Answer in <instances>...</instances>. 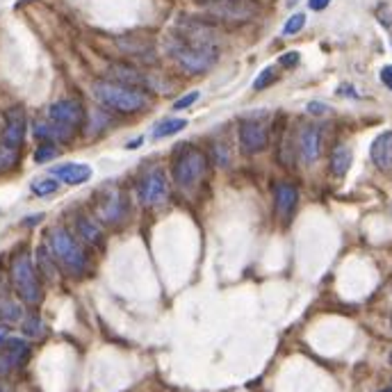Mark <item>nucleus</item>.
<instances>
[{"label": "nucleus", "mask_w": 392, "mask_h": 392, "mask_svg": "<svg viewBox=\"0 0 392 392\" xmlns=\"http://www.w3.org/2000/svg\"><path fill=\"white\" fill-rule=\"evenodd\" d=\"M169 53L187 73H203L217 62L215 44L205 39L203 34H196L194 30L181 32L178 37L171 39Z\"/></svg>", "instance_id": "nucleus-1"}, {"label": "nucleus", "mask_w": 392, "mask_h": 392, "mask_svg": "<svg viewBox=\"0 0 392 392\" xmlns=\"http://www.w3.org/2000/svg\"><path fill=\"white\" fill-rule=\"evenodd\" d=\"M94 96L98 98V103H103L105 108L132 114L144 110L148 105V96L141 89H135L130 84H121V82H108L101 80L94 84Z\"/></svg>", "instance_id": "nucleus-2"}, {"label": "nucleus", "mask_w": 392, "mask_h": 392, "mask_svg": "<svg viewBox=\"0 0 392 392\" xmlns=\"http://www.w3.org/2000/svg\"><path fill=\"white\" fill-rule=\"evenodd\" d=\"M12 283L16 295L23 299L25 303H39L41 301V283L37 276V267L32 265L30 255L21 251L14 255L12 260Z\"/></svg>", "instance_id": "nucleus-3"}, {"label": "nucleus", "mask_w": 392, "mask_h": 392, "mask_svg": "<svg viewBox=\"0 0 392 392\" xmlns=\"http://www.w3.org/2000/svg\"><path fill=\"white\" fill-rule=\"evenodd\" d=\"M51 251L69 274L80 276L84 269H87V255H84L82 246L78 244L73 235L64 231V228H55L51 233Z\"/></svg>", "instance_id": "nucleus-4"}, {"label": "nucleus", "mask_w": 392, "mask_h": 392, "mask_svg": "<svg viewBox=\"0 0 392 392\" xmlns=\"http://www.w3.org/2000/svg\"><path fill=\"white\" fill-rule=\"evenodd\" d=\"M205 169H208V160L205 155L194 146L183 148L181 155L174 162V181L181 189L192 192L201 183V178L205 176Z\"/></svg>", "instance_id": "nucleus-5"}, {"label": "nucleus", "mask_w": 392, "mask_h": 392, "mask_svg": "<svg viewBox=\"0 0 392 392\" xmlns=\"http://www.w3.org/2000/svg\"><path fill=\"white\" fill-rule=\"evenodd\" d=\"M137 194H139V201L144 205H148V208L165 203L167 196H169L165 171H162V169H151V171H148V174L139 181Z\"/></svg>", "instance_id": "nucleus-6"}, {"label": "nucleus", "mask_w": 392, "mask_h": 392, "mask_svg": "<svg viewBox=\"0 0 392 392\" xmlns=\"http://www.w3.org/2000/svg\"><path fill=\"white\" fill-rule=\"evenodd\" d=\"M196 3L208 7L217 19L231 21V23H242L253 16V5L249 0H196Z\"/></svg>", "instance_id": "nucleus-7"}, {"label": "nucleus", "mask_w": 392, "mask_h": 392, "mask_svg": "<svg viewBox=\"0 0 392 392\" xmlns=\"http://www.w3.org/2000/svg\"><path fill=\"white\" fill-rule=\"evenodd\" d=\"M269 144V132L262 121L249 119L240 124V148L244 155H255L265 151Z\"/></svg>", "instance_id": "nucleus-8"}, {"label": "nucleus", "mask_w": 392, "mask_h": 392, "mask_svg": "<svg viewBox=\"0 0 392 392\" xmlns=\"http://www.w3.org/2000/svg\"><path fill=\"white\" fill-rule=\"evenodd\" d=\"M96 215L105 224H119L126 217V198L117 187L103 189L96 198Z\"/></svg>", "instance_id": "nucleus-9"}, {"label": "nucleus", "mask_w": 392, "mask_h": 392, "mask_svg": "<svg viewBox=\"0 0 392 392\" xmlns=\"http://www.w3.org/2000/svg\"><path fill=\"white\" fill-rule=\"evenodd\" d=\"M25 139V112L23 108H12L5 114V128H3V146L5 148H16L23 144Z\"/></svg>", "instance_id": "nucleus-10"}, {"label": "nucleus", "mask_w": 392, "mask_h": 392, "mask_svg": "<svg viewBox=\"0 0 392 392\" xmlns=\"http://www.w3.org/2000/svg\"><path fill=\"white\" fill-rule=\"evenodd\" d=\"M48 119L55 121V124H62L67 128H76L82 124L84 119V110L78 101H57L48 108Z\"/></svg>", "instance_id": "nucleus-11"}, {"label": "nucleus", "mask_w": 392, "mask_h": 392, "mask_svg": "<svg viewBox=\"0 0 392 392\" xmlns=\"http://www.w3.org/2000/svg\"><path fill=\"white\" fill-rule=\"evenodd\" d=\"M297 146H299V155H301V160L312 165V162L319 158V148H322V135H319V128H315V126L301 128Z\"/></svg>", "instance_id": "nucleus-12"}, {"label": "nucleus", "mask_w": 392, "mask_h": 392, "mask_svg": "<svg viewBox=\"0 0 392 392\" xmlns=\"http://www.w3.org/2000/svg\"><path fill=\"white\" fill-rule=\"evenodd\" d=\"M369 155H372V162L381 171H392V130L381 132L379 137L372 141Z\"/></svg>", "instance_id": "nucleus-13"}, {"label": "nucleus", "mask_w": 392, "mask_h": 392, "mask_svg": "<svg viewBox=\"0 0 392 392\" xmlns=\"http://www.w3.org/2000/svg\"><path fill=\"white\" fill-rule=\"evenodd\" d=\"M51 174L60 178L67 185H82L91 178V167L80 165V162H67V165H57L51 169Z\"/></svg>", "instance_id": "nucleus-14"}, {"label": "nucleus", "mask_w": 392, "mask_h": 392, "mask_svg": "<svg viewBox=\"0 0 392 392\" xmlns=\"http://www.w3.org/2000/svg\"><path fill=\"white\" fill-rule=\"evenodd\" d=\"M34 135L39 139H44L46 144H53V141H69L73 137V128H67L62 124H55V121H37L34 124Z\"/></svg>", "instance_id": "nucleus-15"}, {"label": "nucleus", "mask_w": 392, "mask_h": 392, "mask_svg": "<svg viewBox=\"0 0 392 392\" xmlns=\"http://www.w3.org/2000/svg\"><path fill=\"white\" fill-rule=\"evenodd\" d=\"M274 198H276V215L281 219H288L297 208L299 192H297V187H292V185L281 183L274 192Z\"/></svg>", "instance_id": "nucleus-16"}, {"label": "nucleus", "mask_w": 392, "mask_h": 392, "mask_svg": "<svg viewBox=\"0 0 392 392\" xmlns=\"http://www.w3.org/2000/svg\"><path fill=\"white\" fill-rule=\"evenodd\" d=\"M7 358V362H10L12 367H19L23 365V362L27 360V356H30V347H27L25 340L21 338H10L5 342L3 351H0Z\"/></svg>", "instance_id": "nucleus-17"}, {"label": "nucleus", "mask_w": 392, "mask_h": 392, "mask_svg": "<svg viewBox=\"0 0 392 392\" xmlns=\"http://www.w3.org/2000/svg\"><path fill=\"white\" fill-rule=\"evenodd\" d=\"M76 228H78V233H80V238L87 242V244H101L103 242V233H101V228H98L94 222H91L89 217H80L76 222Z\"/></svg>", "instance_id": "nucleus-18"}, {"label": "nucleus", "mask_w": 392, "mask_h": 392, "mask_svg": "<svg viewBox=\"0 0 392 392\" xmlns=\"http://www.w3.org/2000/svg\"><path fill=\"white\" fill-rule=\"evenodd\" d=\"M351 167V151L347 146H338L331 155V171L333 176H345Z\"/></svg>", "instance_id": "nucleus-19"}, {"label": "nucleus", "mask_w": 392, "mask_h": 392, "mask_svg": "<svg viewBox=\"0 0 392 392\" xmlns=\"http://www.w3.org/2000/svg\"><path fill=\"white\" fill-rule=\"evenodd\" d=\"M185 126H187V121H185V119H165L162 124L155 126L153 135H155V137H169V135L181 132Z\"/></svg>", "instance_id": "nucleus-20"}, {"label": "nucleus", "mask_w": 392, "mask_h": 392, "mask_svg": "<svg viewBox=\"0 0 392 392\" xmlns=\"http://www.w3.org/2000/svg\"><path fill=\"white\" fill-rule=\"evenodd\" d=\"M57 189H60V183L55 178H39V181L32 183V192L37 196H51Z\"/></svg>", "instance_id": "nucleus-21"}, {"label": "nucleus", "mask_w": 392, "mask_h": 392, "mask_svg": "<svg viewBox=\"0 0 392 392\" xmlns=\"http://www.w3.org/2000/svg\"><path fill=\"white\" fill-rule=\"evenodd\" d=\"M51 253L53 251H48L46 246H39V251H37L39 269L44 272L46 279H55V265H53V260H51Z\"/></svg>", "instance_id": "nucleus-22"}, {"label": "nucleus", "mask_w": 392, "mask_h": 392, "mask_svg": "<svg viewBox=\"0 0 392 392\" xmlns=\"http://www.w3.org/2000/svg\"><path fill=\"white\" fill-rule=\"evenodd\" d=\"M303 25H305V14H292V16L288 19V23L283 25V34L292 37V34L301 32Z\"/></svg>", "instance_id": "nucleus-23"}, {"label": "nucleus", "mask_w": 392, "mask_h": 392, "mask_svg": "<svg viewBox=\"0 0 392 392\" xmlns=\"http://www.w3.org/2000/svg\"><path fill=\"white\" fill-rule=\"evenodd\" d=\"M274 80H276V71H274L272 67H269V69L262 71V73H260L258 78H255L253 89H255V91H262L265 87H269V84H272Z\"/></svg>", "instance_id": "nucleus-24"}, {"label": "nucleus", "mask_w": 392, "mask_h": 392, "mask_svg": "<svg viewBox=\"0 0 392 392\" xmlns=\"http://www.w3.org/2000/svg\"><path fill=\"white\" fill-rule=\"evenodd\" d=\"M14 165H16V151L0 146V174L7 171V169H12Z\"/></svg>", "instance_id": "nucleus-25"}, {"label": "nucleus", "mask_w": 392, "mask_h": 392, "mask_svg": "<svg viewBox=\"0 0 392 392\" xmlns=\"http://www.w3.org/2000/svg\"><path fill=\"white\" fill-rule=\"evenodd\" d=\"M57 158V148L53 144H41L37 151H34V160L39 162V165H44V162Z\"/></svg>", "instance_id": "nucleus-26"}, {"label": "nucleus", "mask_w": 392, "mask_h": 392, "mask_svg": "<svg viewBox=\"0 0 392 392\" xmlns=\"http://www.w3.org/2000/svg\"><path fill=\"white\" fill-rule=\"evenodd\" d=\"M0 317L5 319V322H19L21 319V308L19 305H14V303H7L0 308Z\"/></svg>", "instance_id": "nucleus-27"}, {"label": "nucleus", "mask_w": 392, "mask_h": 392, "mask_svg": "<svg viewBox=\"0 0 392 392\" xmlns=\"http://www.w3.org/2000/svg\"><path fill=\"white\" fill-rule=\"evenodd\" d=\"M23 331L27 333V336H34V338H37V336H41V322H39V319L37 317H25V322H23Z\"/></svg>", "instance_id": "nucleus-28"}, {"label": "nucleus", "mask_w": 392, "mask_h": 392, "mask_svg": "<svg viewBox=\"0 0 392 392\" xmlns=\"http://www.w3.org/2000/svg\"><path fill=\"white\" fill-rule=\"evenodd\" d=\"M196 101H198V91H189V94H185L183 98H178V101L174 103V110H185Z\"/></svg>", "instance_id": "nucleus-29"}, {"label": "nucleus", "mask_w": 392, "mask_h": 392, "mask_svg": "<svg viewBox=\"0 0 392 392\" xmlns=\"http://www.w3.org/2000/svg\"><path fill=\"white\" fill-rule=\"evenodd\" d=\"M279 62H281V67H288V69L297 67V64H299V53H285V55L279 57Z\"/></svg>", "instance_id": "nucleus-30"}, {"label": "nucleus", "mask_w": 392, "mask_h": 392, "mask_svg": "<svg viewBox=\"0 0 392 392\" xmlns=\"http://www.w3.org/2000/svg\"><path fill=\"white\" fill-rule=\"evenodd\" d=\"M381 80H383V84H386V87L392 91V67H383V69H381Z\"/></svg>", "instance_id": "nucleus-31"}, {"label": "nucleus", "mask_w": 392, "mask_h": 392, "mask_svg": "<svg viewBox=\"0 0 392 392\" xmlns=\"http://www.w3.org/2000/svg\"><path fill=\"white\" fill-rule=\"evenodd\" d=\"M329 3H331V0H308L310 10H315V12L324 10V7H329Z\"/></svg>", "instance_id": "nucleus-32"}, {"label": "nucleus", "mask_w": 392, "mask_h": 392, "mask_svg": "<svg viewBox=\"0 0 392 392\" xmlns=\"http://www.w3.org/2000/svg\"><path fill=\"white\" fill-rule=\"evenodd\" d=\"M308 112H312V114H324V112H329V108H326V105H322V103H310V105H308Z\"/></svg>", "instance_id": "nucleus-33"}, {"label": "nucleus", "mask_w": 392, "mask_h": 392, "mask_svg": "<svg viewBox=\"0 0 392 392\" xmlns=\"http://www.w3.org/2000/svg\"><path fill=\"white\" fill-rule=\"evenodd\" d=\"M7 340H10V333H7V326H5L3 322H0V349L5 347V342H7Z\"/></svg>", "instance_id": "nucleus-34"}, {"label": "nucleus", "mask_w": 392, "mask_h": 392, "mask_svg": "<svg viewBox=\"0 0 392 392\" xmlns=\"http://www.w3.org/2000/svg\"><path fill=\"white\" fill-rule=\"evenodd\" d=\"M381 392H392V388H386V390H381Z\"/></svg>", "instance_id": "nucleus-35"}, {"label": "nucleus", "mask_w": 392, "mask_h": 392, "mask_svg": "<svg viewBox=\"0 0 392 392\" xmlns=\"http://www.w3.org/2000/svg\"><path fill=\"white\" fill-rule=\"evenodd\" d=\"M390 365H392V354H390Z\"/></svg>", "instance_id": "nucleus-36"}]
</instances>
